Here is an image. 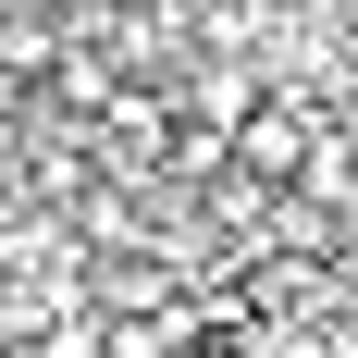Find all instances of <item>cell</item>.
I'll return each mask as SVG.
<instances>
[{
	"label": "cell",
	"instance_id": "cell-1",
	"mask_svg": "<svg viewBox=\"0 0 358 358\" xmlns=\"http://www.w3.org/2000/svg\"><path fill=\"white\" fill-rule=\"evenodd\" d=\"M235 161H248L259 185H272V173H309V111H296V99H248V111H235Z\"/></svg>",
	"mask_w": 358,
	"mask_h": 358
},
{
	"label": "cell",
	"instance_id": "cell-2",
	"mask_svg": "<svg viewBox=\"0 0 358 358\" xmlns=\"http://www.w3.org/2000/svg\"><path fill=\"white\" fill-rule=\"evenodd\" d=\"M0 62H13V74L37 87V74L62 62V25H50V13H0Z\"/></svg>",
	"mask_w": 358,
	"mask_h": 358
},
{
	"label": "cell",
	"instance_id": "cell-3",
	"mask_svg": "<svg viewBox=\"0 0 358 358\" xmlns=\"http://www.w3.org/2000/svg\"><path fill=\"white\" fill-rule=\"evenodd\" d=\"M37 87H62L74 111H99V99H111V62H99V50H74V37H62V62L37 74Z\"/></svg>",
	"mask_w": 358,
	"mask_h": 358
},
{
	"label": "cell",
	"instance_id": "cell-4",
	"mask_svg": "<svg viewBox=\"0 0 358 358\" xmlns=\"http://www.w3.org/2000/svg\"><path fill=\"white\" fill-rule=\"evenodd\" d=\"M37 358H99V334L74 322V334H50V346H37Z\"/></svg>",
	"mask_w": 358,
	"mask_h": 358
},
{
	"label": "cell",
	"instance_id": "cell-5",
	"mask_svg": "<svg viewBox=\"0 0 358 358\" xmlns=\"http://www.w3.org/2000/svg\"><path fill=\"white\" fill-rule=\"evenodd\" d=\"M13 99H25V74H13V62H0V124H13Z\"/></svg>",
	"mask_w": 358,
	"mask_h": 358
},
{
	"label": "cell",
	"instance_id": "cell-6",
	"mask_svg": "<svg viewBox=\"0 0 358 358\" xmlns=\"http://www.w3.org/2000/svg\"><path fill=\"white\" fill-rule=\"evenodd\" d=\"M285 13H346V0H285Z\"/></svg>",
	"mask_w": 358,
	"mask_h": 358
},
{
	"label": "cell",
	"instance_id": "cell-7",
	"mask_svg": "<svg viewBox=\"0 0 358 358\" xmlns=\"http://www.w3.org/2000/svg\"><path fill=\"white\" fill-rule=\"evenodd\" d=\"M346 13H358V0H346Z\"/></svg>",
	"mask_w": 358,
	"mask_h": 358
}]
</instances>
